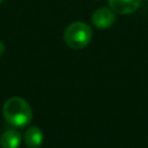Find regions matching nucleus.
I'll return each instance as SVG.
<instances>
[{
    "label": "nucleus",
    "mask_w": 148,
    "mask_h": 148,
    "mask_svg": "<svg viewBox=\"0 0 148 148\" xmlns=\"http://www.w3.org/2000/svg\"><path fill=\"white\" fill-rule=\"evenodd\" d=\"M43 132L38 126H31L24 132V143L28 148H39L43 143Z\"/></svg>",
    "instance_id": "obj_6"
},
{
    "label": "nucleus",
    "mask_w": 148,
    "mask_h": 148,
    "mask_svg": "<svg viewBox=\"0 0 148 148\" xmlns=\"http://www.w3.org/2000/svg\"><path fill=\"white\" fill-rule=\"evenodd\" d=\"M91 38L92 30L86 22H73L64 31V40L71 49H83L91 42Z\"/></svg>",
    "instance_id": "obj_2"
},
{
    "label": "nucleus",
    "mask_w": 148,
    "mask_h": 148,
    "mask_svg": "<svg viewBox=\"0 0 148 148\" xmlns=\"http://www.w3.org/2000/svg\"><path fill=\"white\" fill-rule=\"evenodd\" d=\"M141 2L142 0H109V6L116 14L127 15L134 13Z\"/></svg>",
    "instance_id": "obj_4"
},
{
    "label": "nucleus",
    "mask_w": 148,
    "mask_h": 148,
    "mask_svg": "<svg viewBox=\"0 0 148 148\" xmlns=\"http://www.w3.org/2000/svg\"><path fill=\"white\" fill-rule=\"evenodd\" d=\"M116 21V14L111 8L101 7L91 15V23L98 29H108Z\"/></svg>",
    "instance_id": "obj_3"
},
{
    "label": "nucleus",
    "mask_w": 148,
    "mask_h": 148,
    "mask_svg": "<svg viewBox=\"0 0 148 148\" xmlns=\"http://www.w3.org/2000/svg\"><path fill=\"white\" fill-rule=\"evenodd\" d=\"M22 142V135L17 130L9 128L5 131L0 136L1 148H18Z\"/></svg>",
    "instance_id": "obj_5"
},
{
    "label": "nucleus",
    "mask_w": 148,
    "mask_h": 148,
    "mask_svg": "<svg viewBox=\"0 0 148 148\" xmlns=\"http://www.w3.org/2000/svg\"><path fill=\"white\" fill-rule=\"evenodd\" d=\"M2 116L9 125L14 127H24L32 119V110L24 98L15 96L5 102Z\"/></svg>",
    "instance_id": "obj_1"
},
{
    "label": "nucleus",
    "mask_w": 148,
    "mask_h": 148,
    "mask_svg": "<svg viewBox=\"0 0 148 148\" xmlns=\"http://www.w3.org/2000/svg\"><path fill=\"white\" fill-rule=\"evenodd\" d=\"M3 52H5V44L0 40V56H1Z\"/></svg>",
    "instance_id": "obj_7"
},
{
    "label": "nucleus",
    "mask_w": 148,
    "mask_h": 148,
    "mask_svg": "<svg viewBox=\"0 0 148 148\" xmlns=\"http://www.w3.org/2000/svg\"><path fill=\"white\" fill-rule=\"evenodd\" d=\"M2 1H3V0H0V3H1V2H2Z\"/></svg>",
    "instance_id": "obj_8"
}]
</instances>
